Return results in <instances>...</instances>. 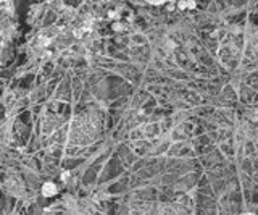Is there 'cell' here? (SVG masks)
I'll use <instances>...</instances> for the list:
<instances>
[{
	"label": "cell",
	"instance_id": "6da1fadb",
	"mask_svg": "<svg viewBox=\"0 0 258 215\" xmlns=\"http://www.w3.org/2000/svg\"><path fill=\"white\" fill-rule=\"evenodd\" d=\"M56 191H58V189H56V186L54 183H45L42 186V194H44V196H47V197L55 196Z\"/></svg>",
	"mask_w": 258,
	"mask_h": 215
},
{
	"label": "cell",
	"instance_id": "7a4b0ae2",
	"mask_svg": "<svg viewBox=\"0 0 258 215\" xmlns=\"http://www.w3.org/2000/svg\"><path fill=\"white\" fill-rule=\"evenodd\" d=\"M147 2H150V3H153V5H158V3H163L165 0H147Z\"/></svg>",
	"mask_w": 258,
	"mask_h": 215
}]
</instances>
